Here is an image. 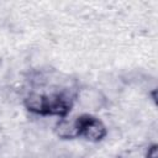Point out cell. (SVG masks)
<instances>
[{
  "label": "cell",
  "instance_id": "cell-3",
  "mask_svg": "<svg viewBox=\"0 0 158 158\" xmlns=\"http://www.w3.org/2000/svg\"><path fill=\"white\" fill-rule=\"evenodd\" d=\"M54 135L60 139H75L80 137V115L64 116L57 120L53 127Z\"/></svg>",
  "mask_w": 158,
  "mask_h": 158
},
{
  "label": "cell",
  "instance_id": "cell-1",
  "mask_svg": "<svg viewBox=\"0 0 158 158\" xmlns=\"http://www.w3.org/2000/svg\"><path fill=\"white\" fill-rule=\"evenodd\" d=\"M107 136V127L105 123L89 114L80 115V137L96 143L102 141Z\"/></svg>",
  "mask_w": 158,
  "mask_h": 158
},
{
  "label": "cell",
  "instance_id": "cell-5",
  "mask_svg": "<svg viewBox=\"0 0 158 158\" xmlns=\"http://www.w3.org/2000/svg\"><path fill=\"white\" fill-rule=\"evenodd\" d=\"M144 158H158V147L156 143L148 146L146 154H144Z\"/></svg>",
  "mask_w": 158,
  "mask_h": 158
},
{
  "label": "cell",
  "instance_id": "cell-4",
  "mask_svg": "<svg viewBox=\"0 0 158 158\" xmlns=\"http://www.w3.org/2000/svg\"><path fill=\"white\" fill-rule=\"evenodd\" d=\"M23 106L32 114L37 116H46L47 112V98L46 93L38 91L37 89H31L23 96Z\"/></svg>",
  "mask_w": 158,
  "mask_h": 158
},
{
  "label": "cell",
  "instance_id": "cell-2",
  "mask_svg": "<svg viewBox=\"0 0 158 158\" xmlns=\"http://www.w3.org/2000/svg\"><path fill=\"white\" fill-rule=\"evenodd\" d=\"M74 101H77L84 110L96 111L106 105V96L99 89L91 86H81L77 89Z\"/></svg>",
  "mask_w": 158,
  "mask_h": 158
}]
</instances>
